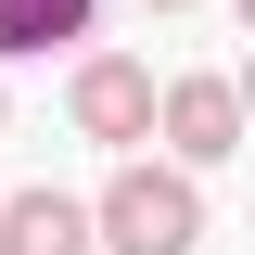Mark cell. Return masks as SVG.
Segmentation results:
<instances>
[{"mask_svg":"<svg viewBox=\"0 0 255 255\" xmlns=\"http://www.w3.org/2000/svg\"><path fill=\"white\" fill-rule=\"evenodd\" d=\"M90 243L102 255H204V191L191 166H115L90 204Z\"/></svg>","mask_w":255,"mask_h":255,"instance_id":"6da1fadb","label":"cell"},{"mask_svg":"<svg viewBox=\"0 0 255 255\" xmlns=\"http://www.w3.org/2000/svg\"><path fill=\"white\" fill-rule=\"evenodd\" d=\"M102 0H0V64H26V51H64V38H90Z\"/></svg>","mask_w":255,"mask_h":255,"instance_id":"5b68a950","label":"cell"},{"mask_svg":"<svg viewBox=\"0 0 255 255\" xmlns=\"http://www.w3.org/2000/svg\"><path fill=\"white\" fill-rule=\"evenodd\" d=\"M64 115H77V140H153V64H128V51H90L77 77H64Z\"/></svg>","mask_w":255,"mask_h":255,"instance_id":"7a4b0ae2","label":"cell"},{"mask_svg":"<svg viewBox=\"0 0 255 255\" xmlns=\"http://www.w3.org/2000/svg\"><path fill=\"white\" fill-rule=\"evenodd\" d=\"M153 13H191V0H153Z\"/></svg>","mask_w":255,"mask_h":255,"instance_id":"8992f818","label":"cell"},{"mask_svg":"<svg viewBox=\"0 0 255 255\" xmlns=\"http://www.w3.org/2000/svg\"><path fill=\"white\" fill-rule=\"evenodd\" d=\"M153 128H166L179 166H230V153H243V90H230V77H166V90H153Z\"/></svg>","mask_w":255,"mask_h":255,"instance_id":"3957f363","label":"cell"},{"mask_svg":"<svg viewBox=\"0 0 255 255\" xmlns=\"http://www.w3.org/2000/svg\"><path fill=\"white\" fill-rule=\"evenodd\" d=\"M0 255H90V204L77 191H13L0 204Z\"/></svg>","mask_w":255,"mask_h":255,"instance_id":"277c9868","label":"cell"}]
</instances>
